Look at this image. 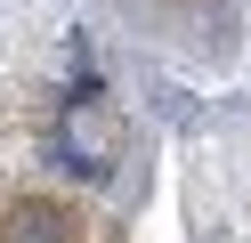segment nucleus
<instances>
[{
    "mask_svg": "<svg viewBox=\"0 0 251 243\" xmlns=\"http://www.w3.org/2000/svg\"><path fill=\"white\" fill-rule=\"evenodd\" d=\"M0 243H73V203H57V194H8L0 203Z\"/></svg>",
    "mask_w": 251,
    "mask_h": 243,
    "instance_id": "f257e3e1",
    "label": "nucleus"
}]
</instances>
